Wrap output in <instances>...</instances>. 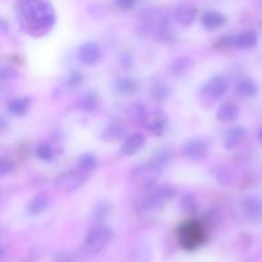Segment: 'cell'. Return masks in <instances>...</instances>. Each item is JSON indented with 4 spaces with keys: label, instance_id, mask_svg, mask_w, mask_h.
<instances>
[{
    "label": "cell",
    "instance_id": "obj_1",
    "mask_svg": "<svg viewBox=\"0 0 262 262\" xmlns=\"http://www.w3.org/2000/svg\"><path fill=\"white\" fill-rule=\"evenodd\" d=\"M20 13L28 25L40 30H48L55 23L56 15L46 0H22Z\"/></svg>",
    "mask_w": 262,
    "mask_h": 262
},
{
    "label": "cell",
    "instance_id": "obj_2",
    "mask_svg": "<svg viewBox=\"0 0 262 262\" xmlns=\"http://www.w3.org/2000/svg\"><path fill=\"white\" fill-rule=\"evenodd\" d=\"M168 15L164 10L154 8L145 10L141 15V30L152 38H165L168 36Z\"/></svg>",
    "mask_w": 262,
    "mask_h": 262
},
{
    "label": "cell",
    "instance_id": "obj_3",
    "mask_svg": "<svg viewBox=\"0 0 262 262\" xmlns=\"http://www.w3.org/2000/svg\"><path fill=\"white\" fill-rule=\"evenodd\" d=\"M113 238V232L106 225H97L87 233L82 245L81 253L83 256H94L101 252L110 243Z\"/></svg>",
    "mask_w": 262,
    "mask_h": 262
},
{
    "label": "cell",
    "instance_id": "obj_4",
    "mask_svg": "<svg viewBox=\"0 0 262 262\" xmlns=\"http://www.w3.org/2000/svg\"><path fill=\"white\" fill-rule=\"evenodd\" d=\"M178 242L183 250H196L205 242L204 227L194 220L183 223L178 229Z\"/></svg>",
    "mask_w": 262,
    "mask_h": 262
},
{
    "label": "cell",
    "instance_id": "obj_5",
    "mask_svg": "<svg viewBox=\"0 0 262 262\" xmlns=\"http://www.w3.org/2000/svg\"><path fill=\"white\" fill-rule=\"evenodd\" d=\"M161 169L163 168H160L154 161L141 164L137 168L133 169L132 174H130V182L137 188L148 191V189L154 188L158 179L160 178Z\"/></svg>",
    "mask_w": 262,
    "mask_h": 262
},
{
    "label": "cell",
    "instance_id": "obj_6",
    "mask_svg": "<svg viewBox=\"0 0 262 262\" xmlns=\"http://www.w3.org/2000/svg\"><path fill=\"white\" fill-rule=\"evenodd\" d=\"M177 196V192L170 186H159L148 189V193L141 201V206L145 211H158L163 209L169 201Z\"/></svg>",
    "mask_w": 262,
    "mask_h": 262
},
{
    "label": "cell",
    "instance_id": "obj_7",
    "mask_svg": "<svg viewBox=\"0 0 262 262\" xmlns=\"http://www.w3.org/2000/svg\"><path fill=\"white\" fill-rule=\"evenodd\" d=\"M89 177L90 174L83 173L79 169L68 170L66 173H61L60 176L54 179V186L59 191L69 193V192H74L76 189H78L89 179Z\"/></svg>",
    "mask_w": 262,
    "mask_h": 262
},
{
    "label": "cell",
    "instance_id": "obj_8",
    "mask_svg": "<svg viewBox=\"0 0 262 262\" xmlns=\"http://www.w3.org/2000/svg\"><path fill=\"white\" fill-rule=\"evenodd\" d=\"M210 142L205 138H193L183 146V155L192 161H200L207 155Z\"/></svg>",
    "mask_w": 262,
    "mask_h": 262
},
{
    "label": "cell",
    "instance_id": "obj_9",
    "mask_svg": "<svg viewBox=\"0 0 262 262\" xmlns=\"http://www.w3.org/2000/svg\"><path fill=\"white\" fill-rule=\"evenodd\" d=\"M197 15V8L189 3H182L177 5L173 12V18L182 27H188L194 22Z\"/></svg>",
    "mask_w": 262,
    "mask_h": 262
},
{
    "label": "cell",
    "instance_id": "obj_10",
    "mask_svg": "<svg viewBox=\"0 0 262 262\" xmlns=\"http://www.w3.org/2000/svg\"><path fill=\"white\" fill-rule=\"evenodd\" d=\"M241 207L246 219L251 223L262 222V204L256 197H245L241 202Z\"/></svg>",
    "mask_w": 262,
    "mask_h": 262
},
{
    "label": "cell",
    "instance_id": "obj_11",
    "mask_svg": "<svg viewBox=\"0 0 262 262\" xmlns=\"http://www.w3.org/2000/svg\"><path fill=\"white\" fill-rule=\"evenodd\" d=\"M78 59L84 66H95L101 59V50L99 45L95 42H86L79 46L78 49Z\"/></svg>",
    "mask_w": 262,
    "mask_h": 262
},
{
    "label": "cell",
    "instance_id": "obj_12",
    "mask_svg": "<svg viewBox=\"0 0 262 262\" xmlns=\"http://www.w3.org/2000/svg\"><path fill=\"white\" fill-rule=\"evenodd\" d=\"M227 91V82L220 76H215L210 78L202 87V92L210 99H220Z\"/></svg>",
    "mask_w": 262,
    "mask_h": 262
},
{
    "label": "cell",
    "instance_id": "obj_13",
    "mask_svg": "<svg viewBox=\"0 0 262 262\" xmlns=\"http://www.w3.org/2000/svg\"><path fill=\"white\" fill-rule=\"evenodd\" d=\"M145 136L141 135V133H135V135L124 138V142L120 146L119 154L122 156H132L135 154H137L145 146Z\"/></svg>",
    "mask_w": 262,
    "mask_h": 262
},
{
    "label": "cell",
    "instance_id": "obj_14",
    "mask_svg": "<svg viewBox=\"0 0 262 262\" xmlns=\"http://www.w3.org/2000/svg\"><path fill=\"white\" fill-rule=\"evenodd\" d=\"M143 123L151 133L155 136H161L165 133L166 127H168V118L163 113H156L154 115H147Z\"/></svg>",
    "mask_w": 262,
    "mask_h": 262
},
{
    "label": "cell",
    "instance_id": "obj_15",
    "mask_svg": "<svg viewBox=\"0 0 262 262\" xmlns=\"http://www.w3.org/2000/svg\"><path fill=\"white\" fill-rule=\"evenodd\" d=\"M247 129L243 127H233L224 135V146L228 150H234L245 141Z\"/></svg>",
    "mask_w": 262,
    "mask_h": 262
},
{
    "label": "cell",
    "instance_id": "obj_16",
    "mask_svg": "<svg viewBox=\"0 0 262 262\" xmlns=\"http://www.w3.org/2000/svg\"><path fill=\"white\" fill-rule=\"evenodd\" d=\"M202 26L209 31H215L222 28L223 26L227 23V18L224 14L216 10H207L204 15H202Z\"/></svg>",
    "mask_w": 262,
    "mask_h": 262
},
{
    "label": "cell",
    "instance_id": "obj_17",
    "mask_svg": "<svg viewBox=\"0 0 262 262\" xmlns=\"http://www.w3.org/2000/svg\"><path fill=\"white\" fill-rule=\"evenodd\" d=\"M241 110L238 107L237 104L234 102H224V104L220 105L219 110H217V119L223 123H232L239 118Z\"/></svg>",
    "mask_w": 262,
    "mask_h": 262
},
{
    "label": "cell",
    "instance_id": "obj_18",
    "mask_svg": "<svg viewBox=\"0 0 262 262\" xmlns=\"http://www.w3.org/2000/svg\"><path fill=\"white\" fill-rule=\"evenodd\" d=\"M125 128L119 123H110L100 135V138L105 142H115V141H122L125 137Z\"/></svg>",
    "mask_w": 262,
    "mask_h": 262
},
{
    "label": "cell",
    "instance_id": "obj_19",
    "mask_svg": "<svg viewBox=\"0 0 262 262\" xmlns=\"http://www.w3.org/2000/svg\"><path fill=\"white\" fill-rule=\"evenodd\" d=\"M49 204H50V199L46 193H38L33 197L30 201L27 207L28 214L32 215V216H37V215L42 214V212L46 211V209L49 207Z\"/></svg>",
    "mask_w": 262,
    "mask_h": 262
},
{
    "label": "cell",
    "instance_id": "obj_20",
    "mask_svg": "<svg viewBox=\"0 0 262 262\" xmlns=\"http://www.w3.org/2000/svg\"><path fill=\"white\" fill-rule=\"evenodd\" d=\"M257 35L253 31H246L234 36V48L239 50H251L257 45Z\"/></svg>",
    "mask_w": 262,
    "mask_h": 262
},
{
    "label": "cell",
    "instance_id": "obj_21",
    "mask_svg": "<svg viewBox=\"0 0 262 262\" xmlns=\"http://www.w3.org/2000/svg\"><path fill=\"white\" fill-rule=\"evenodd\" d=\"M114 89L120 95H132L138 90V82L132 77H122L115 81Z\"/></svg>",
    "mask_w": 262,
    "mask_h": 262
},
{
    "label": "cell",
    "instance_id": "obj_22",
    "mask_svg": "<svg viewBox=\"0 0 262 262\" xmlns=\"http://www.w3.org/2000/svg\"><path fill=\"white\" fill-rule=\"evenodd\" d=\"M99 105V97H97L96 92L94 91H87L79 97L78 102H77V106L81 112L84 113H91Z\"/></svg>",
    "mask_w": 262,
    "mask_h": 262
},
{
    "label": "cell",
    "instance_id": "obj_23",
    "mask_svg": "<svg viewBox=\"0 0 262 262\" xmlns=\"http://www.w3.org/2000/svg\"><path fill=\"white\" fill-rule=\"evenodd\" d=\"M31 101L28 97H19V99H13L8 102L7 109L14 117H22L30 109Z\"/></svg>",
    "mask_w": 262,
    "mask_h": 262
},
{
    "label": "cell",
    "instance_id": "obj_24",
    "mask_svg": "<svg viewBox=\"0 0 262 262\" xmlns=\"http://www.w3.org/2000/svg\"><path fill=\"white\" fill-rule=\"evenodd\" d=\"M192 67H193V60L191 58H187V56L177 58L170 64V73L176 77H182L188 73Z\"/></svg>",
    "mask_w": 262,
    "mask_h": 262
},
{
    "label": "cell",
    "instance_id": "obj_25",
    "mask_svg": "<svg viewBox=\"0 0 262 262\" xmlns=\"http://www.w3.org/2000/svg\"><path fill=\"white\" fill-rule=\"evenodd\" d=\"M235 90L243 97H255L258 94L257 84L251 78L239 79L235 84Z\"/></svg>",
    "mask_w": 262,
    "mask_h": 262
},
{
    "label": "cell",
    "instance_id": "obj_26",
    "mask_svg": "<svg viewBox=\"0 0 262 262\" xmlns=\"http://www.w3.org/2000/svg\"><path fill=\"white\" fill-rule=\"evenodd\" d=\"M200 204L196 196L192 193H187L181 200V210L188 215H196L199 212Z\"/></svg>",
    "mask_w": 262,
    "mask_h": 262
},
{
    "label": "cell",
    "instance_id": "obj_27",
    "mask_svg": "<svg viewBox=\"0 0 262 262\" xmlns=\"http://www.w3.org/2000/svg\"><path fill=\"white\" fill-rule=\"evenodd\" d=\"M36 155L40 160L45 161V163H53L54 159H55V150L50 143L42 142L36 148Z\"/></svg>",
    "mask_w": 262,
    "mask_h": 262
},
{
    "label": "cell",
    "instance_id": "obj_28",
    "mask_svg": "<svg viewBox=\"0 0 262 262\" xmlns=\"http://www.w3.org/2000/svg\"><path fill=\"white\" fill-rule=\"evenodd\" d=\"M96 164L97 161L95 155H92V154H83L79 158L77 169H79V170L86 174H91L95 170V168H96Z\"/></svg>",
    "mask_w": 262,
    "mask_h": 262
},
{
    "label": "cell",
    "instance_id": "obj_29",
    "mask_svg": "<svg viewBox=\"0 0 262 262\" xmlns=\"http://www.w3.org/2000/svg\"><path fill=\"white\" fill-rule=\"evenodd\" d=\"M132 262H150L151 261V250L148 245L141 243L133 250L132 252Z\"/></svg>",
    "mask_w": 262,
    "mask_h": 262
},
{
    "label": "cell",
    "instance_id": "obj_30",
    "mask_svg": "<svg viewBox=\"0 0 262 262\" xmlns=\"http://www.w3.org/2000/svg\"><path fill=\"white\" fill-rule=\"evenodd\" d=\"M110 211V207L106 202H99L94 206L91 211V220L95 223H101L106 219L107 214Z\"/></svg>",
    "mask_w": 262,
    "mask_h": 262
},
{
    "label": "cell",
    "instance_id": "obj_31",
    "mask_svg": "<svg viewBox=\"0 0 262 262\" xmlns=\"http://www.w3.org/2000/svg\"><path fill=\"white\" fill-rule=\"evenodd\" d=\"M129 117L133 120H142V122H145L146 118H147V112H146L145 105L135 104L133 106H130Z\"/></svg>",
    "mask_w": 262,
    "mask_h": 262
},
{
    "label": "cell",
    "instance_id": "obj_32",
    "mask_svg": "<svg viewBox=\"0 0 262 262\" xmlns=\"http://www.w3.org/2000/svg\"><path fill=\"white\" fill-rule=\"evenodd\" d=\"M169 89L165 86V84H156V86L152 87V91H151V94H152V96L155 97L158 101H164V100L168 99L169 96Z\"/></svg>",
    "mask_w": 262,
    "mask_h": 262
},
{
    "label": "cell",
    "instance_id": "obj_33",
    "mask_svg": "<svg viewBox=\"0 0 262 262\" xmlns=\"http://www.w3.org/2000/svg\"><path fill=\"white\" fill-rule=\"evenodd\" d=\"M14 169H15L14 163H13L10 159H7V158L2 159V161H0V177H2V178L12 174L13 171H14Z\"/></svg>",
    "mask_w": 262,
    "mask_h": 262
},
{
    "label": "cell",
    "instance_id": "obj_34",
    "mask_svg": "<svg viewBox=\"0 0 262 262\" xmlns=\"http://www.w3.org/2000/svg\"><path fill=\"white\" fill-rule=\"evenodd\" d=\"M67 84L71 87H76L83 82V74L78 71H72L69 72L68 77H67Z\"/></svg>",
    "mask_w": 262,
    "mask_h": 262
},
{
    "label": "cell",
    "instance_id": "obj_35",
    "mask_svg": "<svg viewBox=\"0 0 262 262\" xmlns=\"http://www.w3.org/2000/svg\"><path fill=\"white\" fill-rule=\"evenodd\" d=\"M151 161H154V163L158 164L160 168H163V166H165L166 164L170 161V152H169L168 150L159 151V152L155 155V158H154Z\"/></svg>",
    "mask_w": 262,
    "mask_h": 262
},
{
    "label": "cell",
    "instance_id": "obj_36",
    "mask_svg": "<svg viewBox=\"0 0 262 262\" xmlns=\"http://www.w3.org/2000/svg\"><path fill=\"white\" fill-rule=\"evenodd\" d=\"M137 0H115V4L120 8V9L129 10L132 8H135Z\"/></svg>",
    "mask_w": 262,
    "mask_h": 262
},
{
    "label": "cell",
    "instance_id": "obj_37",
    "mask_svg": "<svg viewBox=\"0 0 262 262\" xmlns=\"http://www.w3.org/2000/svg\"><path fill=\"white\" fill-rule=\"evenodd\" d=\"M17 77V72L12 68H3L2 69V79L3 81H9Z\"/></svg>",
    "mask_w": 262,
    "mask_h": 262
},
{
    "label": "cell",
    "instance_id": "obj_38",
    "mask_svg": "<svg viewBox=\"0 0 262 262\" xmlns=\"http://www.w3.org/2000/svg\"><path fill=\"white\" fill-rule=\"evenodd\" d=\"M120 63H122V66L124 67V68H127V69L130 68V66H132V63H133L130 54L123 53L122 56H120Z\"/></svg>",
    "mask_w": 262,
    "mask_h": 262
},
{
    "label": "cell",
    "instance_id": "obj_39",
    "mask_svg": "<svg viewBox=\"0 0 262 262\" xmlns=\"http://www.w3.org/2000/svg\"><path fill=\"white\" fill-rule=\"evenodd\" d=\"M258 138H260V141L262 143V127L260 128V130H258Z\"/></svg>",
    "mask_w": 262,
    "mask_h": 262
}]
</instances>
